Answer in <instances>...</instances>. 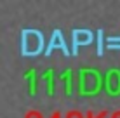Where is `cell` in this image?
<instances>
[{
    "mask_svg": "<svg viewBox=\"0 0 120 118\" xmlns=\"http://www.w3.org/2000/svg\"><path fill=\"white\" fill-rule=\"evenodd\" d=\"M66 118H84L80 115V113L77 111V109H71V111H68V115H66Z\"/></svg>",
    "mask_w": 120,
    "mask_h": 118,
    "instance_id": "7a4b0ae2",
    "label": "cell"
},
{
    "mask_svg": "<svg viewBox=\"0 0 120 118\" xmlns=\"http://www.w3.org/2000/svg\"><path fill=\"white\" fill-rule=\"evenodd\" d=\"M24 118H42V116H40V113L37 111V109H30V111L26 113V116H24Z\"/></svg>",
    "mask_w": 120,
    "mask_h": 118,
    "instance_id": "6da1fadb",
    "label": "cell"
},
{
    "mask_svg": "<svg viewBox=\"0 0 120 118\" xmlns=\"http://www.w3.org/2000/svg\"><path fill=\"white\" fill-rule=\"evenodd\" d=\"M111 118H120V109H117V111L111 115Z\"/></svg>",
    "mask_w": 120,
    "mask_h": 118,
    "instance_id": "3957f363",
    "label": "cell"
},
{
    "mask_svg": "<svg viewBox=\"0 0 120 118\" xmlns=\"http://www.w3.org/2000/svg\"><path fill=\"white\" fill-rule=\"evenodd\" d=\"M51 118H61V115H59L57 111H54V113H52V116H51Z\"/></svg>",
    "mask_w": 120,
    "mask_h": 118,
    "instance_id": "277c9868",
    "label": "cell"
}]
</instances>
